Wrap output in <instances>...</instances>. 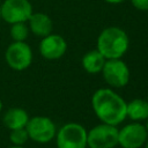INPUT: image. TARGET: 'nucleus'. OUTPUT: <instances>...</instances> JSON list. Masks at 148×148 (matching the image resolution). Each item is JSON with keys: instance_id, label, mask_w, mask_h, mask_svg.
I'll return each instance as SVG.
<instances>
[{"instance_id": "obj_1", "label": "nucleus", "mask_w": 148, "mask_h": 148, "mask_svg": "<svg viewBox=\"0 0 148 148\" xmlns=\"http://www.w3.org/2000/svg\"><path fill=\"white\" fill-rule=\"evenodd\" d=\"M125 99L110 88L97 89L91 97V106L96 117L105 124L119 125L126 117Z\"/></svg>"}, {"instance_id": "obj_2", "label": "nucleus", "mask_w": 148, "mask_h": 148, "mask_svg": "<svg viewBox=\"0 0 148 148\" xmlns=\"http://www.w3.org/2000/svg\"><path fill=\"white\" fill-rule=\"evenodd\" d=\"M130 39L127 34L118 27L104 29L97 38V50L105 59L121 58L128 50Z\"/></svg>"}, {"instance_id": "obj_3", "label": "nucleus", "mask_w": 148, "mask_h": 148, "mask_svg": "<svg viewBox=\"0 0 148 148\" xmlns=\"http://www.w3.org/2000/svg\"><path fill=\"white\" fill-rule=\"evenodd\" d=\"M57 148H87V131L77 123H67L56 133Z\"/></svg>"}, {"instance_id": "obj_4", "label": "nucleus", "mask_w": 148, "mask_h": 148, "mask_svg": "<svg viewBox=\"0 0 148 148\" xmlns=\"http://www.w3.org/2000/svg\"><path fill=\"white\" fill-rule=\"evenodd\" d=\"M118 146V128L110 124H98L87 132V147L114 148Z\"/></svg>"}, {"instance_id": "obj_5", "label": "nucleus", "mask_w": 148, "mask_h": 148, "mask_svg": "<svg viewBox=\"0 0 148 148\" xmlns=\"http://www.w3.org/2000/svg\"><path fill=\"white\" fill-rule=\"evenodd\" d=\"M25 130L28 132L29 139L38 143H47L54 139L57 133V127L53 120L45 116H36L29 118Z\"/></svg>"}, {"instance_id": "obj_6", "label": "nucleus", "mask_w": 148, "mask_h": 148, "mask_svg": "<svg viewBox=\"0 0 148 148\" xmlns=\"http://www.w3.org/2000/svg\"><path fill=\"white\" fill-rule=\"evenodd\" d=\"M105 82L113 88H123L130 81V68L120 59H106L102 68Z\"/></svg>"}, {"instance_id": "obj_7", "label": "nucleus", "mask_w": 148, "mask_h": 148, "mask_svg": "<svg viewBox=\"0 0 148 148\" xmlns=\"http://www.w3.org/2000/svg\"><path fill=\"white\" fill-rule=\"evenodd\" d=\"M0 14L10 24L27 22L32 14V6L29 0H5L0 5Z\"/></svg>"}, {"instance_id": "obj_8", "label": "nucleus", "mask_w": 148, "mask_h": 148, "mask_svg": "<svg viewBox=\"0 0 148 148\" xmlns=\"http://www.w3.org/2000/svg\"><path fill=\"white\" fill-rule=\"evenodd\" d=\"M147 139L145 125L139 121L130 123L118 130V145L121 148H141Z\"/></svg>"}, {"instance_id": "obj_9", "label": "nucleus", "mask_w": 148, "mask_h": 148, "mask_svg": "<svg viewBox=\"0 0 148 148\" xmlns=\"http://www.w3.org/2000/svg\"><path fill=\"white\" fill-rule=\"evenodd\" d=\"M5 59L10 68L23 71L32 62V51L25 42H13L6 50Z\"/></svg>"}, {"instance_id": "obj_10", "label": "nucleus", "mask_w": 148, "mask_h": 148, "mask_svg": "<svg viewBox=\"0 0 148 148\" xmlns=\"http://www.w3.org/2000/svg\"><path fill=\"white\" fill-rule=\"evenodd\" d=\"M67 50V43L60 35L50 34L39 43V52L43 58L47 60H57L61 58Z\"/></svg>"}, {"instance_id": "obj_11", "label": "nucleus", "mask_w": 148, "mask_h": 148, "mask_svg": "<svg viewBox=\"0 0 148 148\" xmlns=\"http://www.w3.org/2000/svg\"><path fill=\"white\" fill-rule=\"evenodd\" d=\"M29 28L36 36L45 37L52 32L53 23L50 16L44 13H32L28 20Z\"/></svg>"}, {"instance_id": "obj_12", "label": "nucleus", "mask_w": 148, "mask_h": 148, "mask_svg": "<svg viewBox=\"0 0 148 148\" xmlns=\"http://www.w3.org/2000/svg\"><path fill=\"white\" fill-rule=\"evenodd\" d=\"M28 120H29V114L22 108H10V109H8L6 111L3 118H2V121H3L5 126L9 130L25 127Z\"/></svg>"}, {"instance_id": "obj_13", "label": "nucleus", "mask_w": 148, "mask_h": 148, "mask_svg": "<svg viewBox=\"0 0 148 148\" xmlns=\"http://www.w3.org/2000/svg\"><path fill=\"white\" fill-rule=\"evenodd\" d=\"M105 58L102 56V53L96 49L88 51L83 58H82V67L83 69L89 74H97L102 72V68L105 62Z\"/></svg>"}, {"instance_id": "obj_14", "label": "nucleus", "mask_w": 148, "mask_h": 148, "mask_svg": "<svg viewBox=\"0 0 148 148\" xmlns=\"http://www.w3.org/2000/svg\"><path fill=\"white\" fill-rule=\"evenodd\" d=\"M126 117L133 121L146 120L148 118V101L134 98L126 104Z\"/></svg>"}, {"instance_id": "obj_15", "label": "nucleus", "mask_w": 148, "mask_h": 148, "mask_svg": "<svg viewBox=\"0 0 148 148\" xmlns=\"http://www.w3.org/2000/svg\"><path fill=\"white\" fill-rule=\"evenodd\" d=\"M10 37L14 42H24L29 34V28L25 25L24 22L13 23L10 27Z\"/></svg>"}, {"instance_id": "obj_16", "label": "nucleus", "mask_w": 148, "mask_h": 148, "mask_svg": "<svg viewBox=\"0 0 148 148\" xmlns=\"http://www.w3.org/2000/svg\"><path fill=\"white\" fill-rule=\"evenodd\" d=\"M9 140L14 146H23L29 140V135H28L25 127L10 130Z\"/></svg>"}, {"instance_id": "obj_17", "label": "nucleus", "mask_w": 148, "mask_h": 148, "mask_svg": "<svg viewBox=\"0 0 148 148\" xmlns=\"http://www.w3.org/2000/svg\"><path fill=\"white\" fill-rule=\"evenodd\" d=\"M131 2L139 10H148V0H131Z\"/></svg>"}, {"instance_id": "obj_18", "label": "nucleus", "mask_w": 148, "mask_h": 148, "mask_svg": "<svg viewBox=\"0 0 148 148\" xmlns=\"http://www.w3.org/2000/svg\"><path fill=\"white\" fill-rule=\"evenodd\" d=\"M105 2H109V3H120V2H123V1H125V0H104Z\"/></svg>"}, {"instance_id": "obj_19", "label": "nucleus", "mask_w": 148, "mask_h": 148, "mask_svg": "<svg viewBox=\"0 0 148 148\" xmlns=\"http://www.w3.org/2000/svg\"><path fill=\"white\" fill-rule=\"evenodd\" d=\"M145 128H146V131H147V133H148V118L146 119V123H145Z\"/></svg>"}, {"instance_id": "obj_20", "label": "nucleus", "mask_w": 148, "mask_h": 148, "mask_svg": "<svg viewBox=\"0 0 148 148\" xmlns=\"http://www.w3.org/2000/svg\"><path fill=\"white\" fill-rule=\"evenodd\" d=\"M9 148H23V146H12V147H9Z\"/></svg>"}, {"instance_id": "obj_21", "label": "nucleus", "mask_w": 148, "mask_h": 148, "mask_svg": "<svg viewBox=\"0 0 148 148\" xmlns=\"http://www.w3.org/2000/svg\"><path fill=\"white\" fill-rule=\"evenodd\" d=\"M143 146H145V148H148V139L146 140V142H145V145H143Z\"/></svg>"}, {"instance_id": "obj_22", "label": "nucleus", "mask_w": 148, "mask_h": 148, "mask_svg": "<svg viewBox=\"0 0 148 148\" xmlns=\"http://www.w3.org/2000/svg\"><path fill=\"white\" fill-rule=\"evenodd\" d=\"M1 109H2V102H1V99H0V112H1Z\"/></svg>"}, {"instance_id": "obj_23", "label": "nucleus", "mask_w": 148, "mask_h": 148, "mask_svg": "<svg viewBox=\"0 0 148 148\" xmlns=\"http://www.w3.org/2000/svg\"><path fill=\"white\" fill-rule=\"evenodd\" d=\"M147 101H148V95H147Z\"/></svg>"}, {"instance_id": "obj_24", "label": "nucleus", "mask_w": 148, "mask_h": 148, "mask_svg": "<svg viewBox=\"0 0 148 148\" xmlns=\"http://www.w3.org/2000/svg\"><path fill=\"white\" fill-rule=\"evenodd\" d=\"M0 18H1V14H0Z\"/></svg>"}]
</instances>
